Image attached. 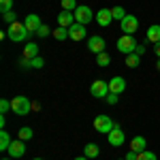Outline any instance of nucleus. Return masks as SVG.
I'll return each mask as SVG.
<instances>
[{
  "label": "nucleus",
  "mask_w": 160,
  "mask_h": 160,
  "mask_svg": "<svg viewBox=\"0 0 160 160\" xmlns=\"http://www.w3.org/2000/svg\"><path fill=\"white\" fill-rule=\"evenodd\" d=\"M137 45H139V43L135 41V34H122V37L118 38V43H115L118 51H120V53H124V56L135 53V51H137Z\"/></svg>",
  "instance_id": "1"
},
{
  "label": "nucleus",
  "mask_w": 160,
  "mask_h": 160,
  "mask_svg": "<svg viewBox=\"0 0 160 160\" xmlns=\"http://www.w3.org/2000/svg\"><path fill=\"white\" fill-rule=\"evenodd\" d=\"M11 111L15 115H30L32 102H30V98H26V96H15L11 100Z\"/></svg>",
  "instance_id": "2"
},
{
  "label": "nucleus",
  "mask_w": 160,
  "mask_h": 160,
  "mask_svg": "<svg viewBox=\"0 0 160 160\" xmlns=\"http://www.w3.org/2000/svg\"><path fill=\"white\" fill-rule=\"evenodd\" d=\"M9 38H11L13 43H24L26 38H28V30H26V26H24V22H15V24H11L9 26Z\"/></svg>",
  "instance_id": "3"
},
{
  "label": "nucleus",
  "mask_w": 160,
  "mask_h": 160,
  "mask_svg": "<svg viewBox=\"0 0 160 160\" xmlns=\"http://www.w3.org/2000/svg\"><path fill=\"white\" fill-rule=\"evenodd\" d=\"M92 19H96V15H94V11H92L88 4H79V7L75 9V22H77V24L88 26Z\"/></svg>",
  "instance_id": "4"
},
{
  "label": "nucleus",
  "mask_w": 160,
  "mask_h": 160,
  "mask_svg": "<svg viewBox=\"0 0 160 160\" xmlns=\"http://www.w3.org/2000/svg\"><path fill=\"white\" fill-rule=\"evenodd\" d=\"M94 128H96V132H102V135H109L111 130L115 128V122L111 120L109 115H98V118L94 120Z\"/></svg>",
  "instance_id": "5"
},
{
  "label": "nucleus",
  "mask_w": 160,
  "mask_h": 160,
  "mask_svg": "<svg viewBox=\"0 0 160 160\" xmlns=\"http://www.w3.org/2000/svg\"><path fill=\"white\" fill-rule=\"evenodd\" d=\"M90 94H92L94 98H107V94H109V81H102V79L92 81V86H90Z\"/></svg>",
  "instance_id": "6"
},
{
  "label": "nucleus",
  "mask_w": 160,
  "mask_h": 160,
  "mask_svg": "<svg viewBox=\"0 0 160 160\" xmlns=\"http://www.w3.org/2000/svg\"><path fill=\"white\" fill-rule=\"evenodd\" d=\"M120 30H122L124 34H135L137 30H139V19H137L135 15H126L120 22Z\"/></svg>",
  "instance_id": "7"
},
{
  "label": "nucleus",
  "mask_w": 160,
  "mask_h": 160,
  "mask_svg": "<svg viewBox=\"0 0 160 160\" xmlns=\"http://www.w3.org/2000/svg\"><path fill=\"white\" fill-rule=\"evenodd\" d=\"M107 141H109V145H111V148H122V145H124L126 137H124L122 128H120L118 124H115V128H113L109 135H107Z\"/></svg>",
  "instance_id": "8"
},
{
  "label": "nucleus",
  "mask_w": 160,
  "mask_h": 160,
  "mask_svg": "<svg viewBox=\"0 0 160 160\" xmlns=\"http://www.w3.org/2000/svg\"><path fill=\"white\" fill-rule=\"evenodd\" d=\"M105 47H107V43H105V38L98 37V34H94V37H90L88 38V49L92 51V53H102L105 51Z\"/></svg>",
  "instance_id": "9"
},
{
  "label": "nucleus",
  "mask_w": 160,
  "mask_h": 160,
  "mask_svg": "<svg viewBox=\"0 0 160 160\" xmlns=\"http://www.w3.org/2000/svg\"><path fill=\"white\" fill-rule=\"evenodd\" d=\"M86 37H88V30H86L83 24H77V22H75V24L68 28V38H73V41H77V43L83 41Z\"/></svg>",
  "instance_id": "10"
},
{
  "label": "nucleus",
  "mask_w": 160,
  "mask_h": 160,
  "mask_svg": "<svg viewBox=\"0 0 160 160\" xmlns=\"http://www.w3.org/2000/svg\"><path fill=\"white\" fill-rule=\"evenodd\" d=\"M24 26L30 34H37V30L41 28V17H38L37 13H28L26 19H24Z\"/></svg>",
  "instance_id": "11"
},
{
  "label": "nucleus",
  "mask_w": 160,
  "mask_h": 160,
  "mask_svg": "<svg viewBox=\"0 0 160 160\" xmlns=\"http://www.w3.org/2000/svg\"><path fill=\"white\" fill-rule=\"evenodd\" d=\"M7 152H9V158H22V156L26 154V145H24V141H22V139L13 141L11 148L7 149Z\"/></svg>",
  "instance_id": "12"
},
{
  "label": "nucleus",
  "mask_w": 160,
  "mask_h": 160,
  "mask_svg": "<svg viewBox=\"0 0 160 160\" xmlns=\"http://www.w3.org/2000/svg\"><path fill=\"white\" fill-rule=\"evenodd\" d=\"M124 90H126V79L124 77H113L109 81V92H113V94H122Z\"/></svg>",
  "instance_id": "13"
},
{
  "label": "nucleus",
  "mask_w": 160,
  "mask_h": 160,
  "mask_svg": "<svg viewBox=\"0 0 160 160\" xmlns=\"http://www.w3.org/2000/svg\"><path fill=\"white\" fill-rule=\"evenodd\" d=\"M96 22H98V26H102V28H107V26L113 22V15H111V9H98V13H96Z\"/></svg>",
  "instance_id": "14"
},
{
  "label": "nucleus",
  "mask_w": 160,
  "mask_h": 160,
  "mask_svg": "<svg viewBox=\"0 0 160 160\" xmlns=\"http://www.w3.org/2000/svg\"><path fill=\"white\" fill-rule=\"evenodd\" d=\"M73 24H75V13H71V11L58 13V26H62V28H71Z\"/></svg>",
  "instance_id": "15"
},
{
  "label": "nucleus",
  "mask_w": 160,
  "mask_h": 160,
  "mask_svg": "<svg viewBox=\"0 0 160 160\" xmlns=\"http://www.w3.org/2000/svg\"><path fill=\"white\" fill-rule=\"evenodd\" d=\"M130 149L132 152H143V149H148V141H145V137H132L130 139Z\"/></svg>",
  "instance_id": "16"
},
{
  "label": "nucleus",
  "mask_w": 160,
  "mask_h": 160,
  "mask_svg": "<svg viewBox=\"0 0 160 160\" xmlns=\"http://www.w3.org/2000/svg\"><path fill=\"white\" fill-rule=\"evenodd\" d=\"M148 43H160V24H154L148 28Z\"/></svg>",
  "instance_id": "17"
},
{
  "label": "nucleus",
  "mask_w": 160,
  "mask_h": 160,
  "mask_svg": "<svg viewBox=\"0 0 160 160\" xmlns=\"http://www.w3.org/2000/svg\"><path fill=\"white\" fill-rule=\"evenodd\" d=\"M38 56V45L37 43H26V47H24V58H37Z\"/></svg>",
  "instance_id": "18"
},
{
  "label": "nucleus",
  "mask_w": 160,
  "mask_h": 160,
  "mask_svg": "<svg viewBox=\"0 0 160 160\" xmlns=\"http://www.w3.org/2000/svg\"><path fill=\"white\" fill-rule=\"evenodd\" d=\"M98 154H100V148L96 143H88L86 148H83V156H88V158H96Z\"/></svg>",
  "instance_id": "19"
},
{
  "label": "nucleus",
  "mask_w": 160,
  "mask_h": 160,
  "mask_svg": "<svg viewBox=\"0 0 160 160\" xmlns=\"http://www.w3.org/2000/svg\"><path fill=\"white\" fill-rule=\"evenodd\" d=\"M11 143H13L11 135H9L7 130H2V132H0V149H2V152H7V149L11 148Z\"/></svg>",
  "instance_id": "20"
},
{
  "label": "nucleus",
  "mask_w": 160,
  "mask_h": 160,
  "mask_svg": "<svg viewBox=\"0 0 160 160\" xmlns=\"http://www.w3.org/2000/svg\"><path fill=\"white\" fill-rule=\"evenodd\" d=\"M51 34H53V38H56V41H66V38H68V28H62V26H58V28H56Z\"/></svg>",
  "instance_id": "21"
},
{
  "label": "nucleus",
  "mask_w": 160,
  "mask_h": 160,
  "mask_svg": "<svg viewBox=\"0 0 160 160\" xmlns=\"http://www.w3.org/2000/svg\"><path fill=\"white\" fill-rule=\"evenodd\" d=\"M141 64V56L139 53H130V56H126V66L128 68H137Z\"/></svg>",
  "instance_id": "22"
},
{
  "label": "nucleus",
  "mask_w": 160,
  "mask_h": 160,
  "mask_svg": "<svg viewBox=\"0 0 160 160\" xmlns=\"http://www.w3.org/2000/svg\"><path fill=\"white\" fill-rule=\"evenodd\" d=\"M96 64H98V66H109L111 64V56L107 53V51L98 53V56H96Z\"/></svg>",
  "instance_id": "23"
},
{
  "label": "nucleus",
  "mask_w": 160,
  "mask_h": 160,
  "mask_svg": "<svg viewBox=\"0 0 160 160\" xmlns=\"http://www.w3.org/2000/svg\"><path fill=\"white\" fill-rule=\"evenodd\" d=\"M111 15H113V19L122 22V19L126 17V15H128V13L124 11V7H113V9H111Z\"/></svg>",
  "instance_id": "24"
},
{
  "label": "nucleus",
  "mask_w": 160,
  "mask_h": 160,
  "mask_svg": "<svg viewBox=\"0 0 160 160\" xmlns=\"http://www.w3.org/2000/svg\"><path fill=\"white\" fill-rule=\"evenodd\" d=\"M137 160H158V156L154 152H149V149H143V152L137 154Z\"/></svg>",
  "instance_id": "25"
},
{
  "label": "nucleus",
  "mask_w": 160,
  "mask_h": 160,
  "mask_svg": "<svg viewBox=\"0 0 160 160\" xmlns=\"http://www.w3.org/2000/svg\"><path fill=\"white\" fill-rule=\"evenodd\" d=\"M79 4H77V0H62V11H71L75 13V9H77Z\"/></svg>",
  "instance_id": "26"
},
{
  "label": "nucleus",
  "mask_w": 160,
  "mask_h": 160,
  "mask_svg": "<svg viewBox=\"0 0 160 160\" xmlns=\"http://www.w3.org/2000/svg\"><path fill=\"white\" fill-rule=\"evenodd\" d=\"M51 32H53V30H51V28H49L47 24H41V28L37 30V37H41V38H47V37L51 34Z\"/></svg>",
  "instance_id": "27"
},
{
  "label": "nucleus",
  "mask_w": 160,
  "mask_h": 160,
  "mask_svg": "<svg viewBox=\"0 0 160 160\" xmlns=\"http://www.w3.org/2000/svg\"><path fill=\"white\" fill-rule=\"evenodd\" d=\"M32 135H34V132H32V128H30V126H24V128H19V139H22V141H28V139H32Z\"/></svg>",
  "instance_id": "28"
},
{
  "label": "nucleus",
  "mask_w": 160,
  "mask_h": 160,
  "mask_svg": "<svg viewBox=\"0 0 160 160\" xmlns=\"http://www.w3.org/2000/svg\"><path fill=\"white\" fill-rule=\"evenodd\" d=\"M2 19H4V22H7V24L11 26V24H15V22H17V13H15V11L2 13Z\"/></svg>",
  "instance_id": "29"
},
{
  "label": "nucleus",
  "mask_w": 160,
  "mask_h": 160,
  "mask_svg": "<svg viewBox=\"0 0 160 160\" xmlns=\"http://www.w3.org/2000/svg\"><path fill=\"white\" fill-rule=\"evenodd\" d=\"M43 66H45V60H43L41 56H37V58L30 60V68H43Z\"/></svg>",
  "instance_id": "30"
},
{
  "label": "nucleus",
  "mask_w": 160,
  "mask_h": 160,
  "mask_svg": "<svg viewBox=\"0 0 160 160\" xmlns=\"http://www.w3.org/2000/svg\"><path fill=\"white\" fill-rule=\"evenodd\" d=\"M0 11L2 13L13 11V0H0Z\"/></svg>",
  "instance_id": "31"
},
{
  "label": "nucleus",
  "mask_w": 160,
  "mask_h": 160,
  "mask_svg": "<svg viewBox=\"0 0 160 160\" xmlns=\"http://www.w3.org/2000/svg\"><path fill=\"white\" fill-rule=\"evenodd\" d=\"M9 109H11V100L2 98V100H0V113L4 115V113H7V111H9Z\"/></svg>",
  "instance_id": "32"
},
{
  "label": "nucleus",
  "mask_w": 160,
  "mask_h": 160,
  "mask_svg": "<svg viewBox=\"0 0 160 160\" xmlns=\"http://www.w3.org/2000/svg\"><path fill=\"white\" fill-rule=\"evenodd\" d=\"M118 96H120V94H113V92H109V94H107V98H105V100H107L109 105H118V100H120Z\"/></svg>",
  "instance_id": "33"
},
{
  "label": "nucleus",
  "mask_w": 160,
  "mask_h": 160,
  "mask_svg": "<svg viewBox=\"0 0 160 160\" xmlns=\"http://www.w3.org/2000/svg\"><path fill=\"white\" fill-rule=\"evenodd\" d=\"M126 160H137V152L128 149V154H126Z\"/></svg>",
  "instance_id": "34"
},
{
  "label": "nucleus",
  "mask_w": 160,
  "mask_h": 160,
  "mask_svg": "<svg viewBox=\"0 0 160 160\" xmlns=\"http://www.w3.org/2000/svg\"><path fill=\"white\" fill-rule=\"evenodd\" d=\"M19 64H22L24 68H30V58H22V60H19Z\"/></svg>",
  "instance_id": "35"
},
{
  "label": "nucleus",
  "mask_w": 160,
  "mask_h": 160,
  "mask_svg": "<svg viewBox=\"0 0 160 160\" xmlns=\"http://www.w3.org/2000/svg\"><path fill=\"white\" fill-rule=\"evenodd\" d=\"M135 53L143 56V53H145V45H141V43H139V45H137V51H135Z\"/></svg>",
  "instance_id": "36"
},
{
  "label": "nucleus",
  "mask_w": 160,
  "mask_h": 160,
  "mask_svg": "<svg viewBox=\"0 0 160 160\" xmlns=\"http://www.w3.org/2000/svg\"><path fill=\"white\" fill-rule=\"evenodd\" d=\"M4 124H7V118H4V115H0V128H2V130H4Z\"/></svg>",
  "instance_id": "37"
},
{
  "label": "nucleus",
  "mask_w": 160,
  "mask_h": 160,
  "mask_svg": "<svg viewBox=\"0 0 160 160\" xmlns=\"http://www.w3.org/2000/svg\"><path fill=\"white\" fill-rule=\"evenodd\" d=\"M154 53H156V56L160 58V43H156V47H154Z\"/></svg>",
  "instance_id": "38"
},
{
  "label": "nucleus",
  "mask_w": 160,
  "mask_h": 160,
  "mask_svg": "<svg viewBox=\"0 0 160 160\" xmlns=\"http://www.w3.org/2000/svg\"><path fill=\"white\" fill-rule=\"evenodd\" d=\"M75 160H90V158H88V156H77Z\"/></svg>",
  "instance_id": "39"
},
{
  "label": "nucleus",
  "mask_w": 160,
  "mask_h": 160,
  "mask_svg": "<svg viewBox=\"0 0 160 160\" xmlns=\"http://www.w3.org/2000/svg\"><path fill=\"white\" fill-rule=\"evenodd\" d=\"M156 68H158V71H160V58H158V62H156Z\"/></svg>",
  "instance_id": "40"
},
{
  "label": "nucleus",
  "mask_w": 160,
  "mask_h": 160,
  "mask_svg": "<svg viewBox=\"0 0 160 160\" xmlns=\"http://www.w3.org/2000/svg\"><path fill=\"white\" fill-rule=\"evenodd\" d=\"M2 160H13V158H2Z\"/></svg>",
  "instance_id": "41"
},
{
  "label": "nucleus",
  "mask_w": 160,
  "mask_h": 160,
  "mask_svg": "<svg viewBox=\"0 0 160 160\" xmlns=\"http://www.w3.org/2000/svg\"><path fill=\"white\" fill-rule=\"evenodd\" d=\"M34 160H43V158H34Z\"/></svg>",
  "instance_id": "42"
},
{
  "label": "nucleus",
  "mask_w": 160,
  "mask_h": 160,
  "mask_svg": "<svg viewBox=\"0 0 160 160\" xmlns=\"http://www.w3.org/2000/svg\"><path fill=\"white\" fill-rule=\"evenodd\" d=\"M118 160H126V158H118Z\"/></svg>",
  "instance_id": "43"
}]
</instances>
